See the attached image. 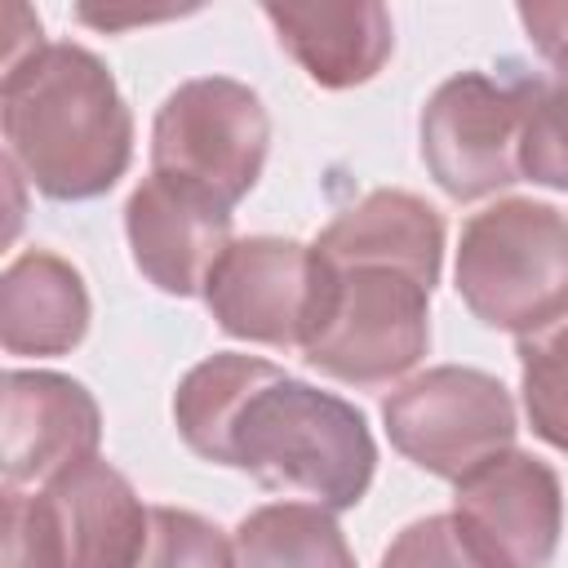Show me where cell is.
I'll use <instances>...</instances> for the list:
<instances>
[{"mask_svg": "<svg viewBox=\"0 0 568 568\" xmlns=\"http://www.w3.org/2000/svg\"><path fill=\"white\" fill-rule=\"evenodd\" d=\"M444 266V217L413 191H368L311 244L302 355L333 382L390 386L430 346V288Z\"/></svg>", "mask_w": 568, "mask_h": 568, "instance_id": "obj_1", "label": "cell"}, {"mask_svg": "<svg viewBox=\"0 0 568 568\" xmlns=\"http://www.w3.org/2000/svg\"><path fill=\"white\" fill-rule=\"evenodd\" d=\"M173 422L195 457L328 510L359 506L377 470L368 417L351 399L240 351H217L178 382Z\"/></svg>", "mask_w": 568, "mask_h": 568, "instance_id": "obj_2", "label": "cell"}, {"mask_svg": "<svg viewBox=\"0 0 568 568\" xmlns=\"http://www.w3.org/2000/svg\"><path fill=\"white\" fill-rule=\"evenodd\" d=\"M0 129L18 173L58 204L106 195L133 160V115L115 75L71 40L4 67Z\"/></svg>", "mask_w": 568, "mask_h": 568, "instance_id": "obj_3", "label": "cell"}, {"mask_svg": "<svg viewBox=\"0 0 568 568\" xmlns=\"http://www.w3.org/2000/svg\"><path fill=\"white\" fill-rule=\"evenodd\" d=\"M453 288L484 328L537 333L568 311V213L546 200H497L466 217Z\"/></svg>", "mask_w": 568, "mask_h": 568, "instance_id": "obj_4", "label": "cell"}, {"mask_svg": "<svg viewBox=\"0 0 568 568\" xmlns=\"http://www.w3.org/2000/svg\"><path fill=\"white\" fill-rule=\"evenodd\" d=\"M271 115L257 89L231 75L182 80L151 124V173L235 209L262 178Z\"/></svg>", "mask_w": 568, "mask_h": 568, "instance_id": "obj_5", "label": "cell"}, {"mask_svg": "<svg viewBox=\"0 0 568 568\" xmlns=\"http://www.w3.org/2000/svg\"><path fill=\"white\" fill-rule=\"evenodd\" d=\"M382 422L390 444L422 470L439 479H466L488 457L515 448V399L484 373L462 364H439L404 377L382 399Z\"/></svg>", "mask_w": 568, "mask_h": 568, "instance_id": "obj_6", "label": "cell"}, {"mask_svg": "<svg viewBox=\"0 0 568 568\" xmlns=\"http://www.w3.org/2000/svg\"><path fill=\"white\" fill-rule=\"evenodd\" d=\"M524 111L528 80H497L488 71L448 75L422 106V164L435 186L462 204L506 191L524 178Z\"/></svg>", "mask_w": 568, "mask_h": 568, "instance_id": "obj_7", "label": "cell"}, {"mask_svg": "<svg viewBox=\"0 0 568 568\" xmlns=\"http://www.w3.org/2000/svg\"><path fill=\"white\" fill-rule=\"evenodd\" d=\"M453 519L493 568H546L564 532V488L555 466L506 448L457 479Z\"/></svg>", "mask_w": 568, "mask_h": 568, "instance_id": "obj_8", "label": "cell"}, {"mask_svg": "<svg viewBox=\"0 0 568 568\" xmlns=\"http://www.w3.org/2000/svg\"><path fill=\"white\" fill-rule=\"evenodd\" d=\"M311 284V244L284 235H248L222 253L204 284V302L222 333L275 351H302Z\"/></svg>", "mask_w": 568, "mask_h": 568, "instance_id": "obj_9", "label": "cell"}, {"mask_svg": "<svg viewBox=\"0 0 568 568\" xmlns=\"http://www.w3.org/2000/svg\"><path fill=\"white\" fill-rule=\"evenodd\" d=\"M124 235L142 280L169 297H204L213 266L235 244L231 209L160 173L133 186L124 204Z\"/></svg>", "mask_w": 568, "mask_h": 568, "instance_id": "obj_10", "label": "cell"}, {"mask_svg": "<svg viewBox=\"0 0 568 568\" xmlns=\"http://www.w3.org/2000/svg\"><path fill=\"white\" fill-rule=\"evenodd\" d=\"M4 488H44L53 475L98 457L102 413L84 382L49 368L4 373Z\"/></svg>", "mask_w": 568, "mask_h": 568, "instance_id": "obj_11", "label": "cell"}, {"mask_svg": "<svg viewBox=\"0 0 568 568\" xmlns=\"http://www.w3.org/2000/svg\"><path fill=\"white\" fill-rule=\"evenodd\" d=\"M44 510L58 532L62 568H133L146 528L151 506L133 493V484L102 457H89L62 475H53L44 488Z\"/></svg>", "mask_w": 568, "mask_h": 568, "instance_id": "obj_12", "label": "cell"}, {"mask_svg": "<svg viewBox=\"0 0 568 568\" xmlns=\"http://www.w3.org/2000/svg\"><path fill=\"white\" fill-rule=\"evenodd\" d=\"M275 27L280 49L320 84V89H355L373 80L390 49L395 22L377 0L355 4H262Z\"/></svg>", "mask_w": 568, "mask_h": 568, "instance_id": "obj_13", "label": "cell"}, {"mask_svg": "<svg viewBox=\"0 0 568 568\" xmlns=\"http://www.w3.org/2000/svg\"><path fill=\"white\" fill-rule=\"evenodd\" d=\"M89 315V288L67 257L27 248L4 266L0 342L9 355H67L84 342Z\"/></svg>", "mask_w": 568, "mask_h": 568, "instance_id": "obj_14", "label": "cell"}, {"mask_svg": "<svg viewBox=\"0 0 568 568\" xmlns=\"http://www.w3.org/2000/svg\"><path fill=\"white\" fill-rule=\"evenodd\" d=\"M235 568H355L328 506L271 501L235 524Z\"/></svg>", "mask_w": 568, "mask_h": 568, "instance_id": "obj_15", "label": "cell"}, {"mask_svg": "<svg viewBox=\"0 0 568 568\" xmlns=\"http://www.w3.org/2000/svg\"><path fill=\"white\" fill-rule=\"evenodd\" d=\"M541 58H546V75L528 80L519 169L537 186L568 191V40Z\"/></svg>", "mask_w": 568, "mask_h": 568, "instance_id": "obj_16", "label": "cell"}, {"mask_svg": "<svg viewBox=\"0 0 568 568\" xmlns=\"http://www.w3.org/2000/svg\"><path fill=\"white\" fill-rule=\"evenodd\" d=\"M519 395L532 435L568 453V311L519 337Z\"/></svg>", "mask_w": 568, "mask_h": 568, "instance_id": "obj_17", "label": "cell"}, {"mask_svg": "<svg viewBox=\"0 0 568 568\" xmlns=\"http://www.w3.org/2000/svg\"><path fill=\"white\" fill-rule=\"evenodd\" d=\"M133 568H235V541L195 510L151 506L146 546Z\"/></svg>", "mask_w": 568, "mask_h": 568, "instance_id": "obj_18", "label": "cell"}, {"mask_svg": "<svg viewBox=\"0 0 568 568\" xmlns=\"http://www.w3.org/2000/svg\"><path fill=\"white\" fill-rule=\"evenodd\" d=\"M382 568H493V564L470 546L453 510H444L399 528L382 555Z\"/></svg>", "mask_w": 568, "mask_h": 568, "instance_id": "obj_19", "label": "cell"}, {"mask_svg": "<svg viewBox=\"0 0 568 568\" xmlns=\"http://www.w3.org/2000/svg\"><path fill=\"white\" fill-rule=\"evenodd\" d=\"M4 568H62L58 532L40 493L4 488Z\"/></svg>", "mask_w": 568, "mask_h": 568, "instance_id": "obj_20", "label": "cell"}, {"mask_svg": "<svg viewBox=\"0 0 568 568\" xmlns=\"http://www.w3.org/2000/svg\"><path fill=\"white\" fill-rule=\"evenodd\" d=\"M519 22L537 53H550L568 40V4H519Z\"/></svg>", "mask_w": 568, "mask_h": 568, "instance_id": "obj_21", "label": "cell"}]
</instances>
